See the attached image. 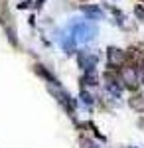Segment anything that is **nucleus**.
I'll use <instances>...</instances> for the list:
<instances>
[{
  "label": "nucleus",
  "mask_w": 144,
  "mask_h": 148,
  "mask_svg": "<svg viewBox=\"0 0 144 148\" xmlns=\"http://www.w3.org/2000/svg\"><path fill=\"white\" fill-rule=\"evenodd\" d=\"M69 34L73 38L75 46H85V44H91L97 34H99V28L93 20H81V22H71L69 26Z\"/></svg>",
  "instance_id": "obj_1"
},
{
  "label": "nucleus",
  "mask_w": 144,
  "mask_h": 148,
  "mask_svg": "<svg viewBox=\"0 0 144 148\" xmlns=\"http://www.w3.org/2000/svg\"><path fill=\"white\" fill-rule=\"evenodd\" d=\"M126 51H122L121 47H109L107 49V61H109V67L112 69H121L126 63Z\"/></svg>",
  "instance_id": "obj_4"
},
{
  "label": "nucleus",
  "mask_w": 144,
  "mask_h": 148,
  "mask_svg": "<svg viewBox=\"0 0 144 148\" xmlns=\"http://www.w3.org/2000/svg\"><path fill=\"white\" fill-rule=\"evenodd\" d=\"M61 47H63V51H67V53L75 51V42H73V38H71V34H69V32L61 38Z\"/></svg>",
  "instance_id": "obj_8"
},
{
  "label": "nucleus",
  "mask_w": 144,
  "mask_h": 148,
  "mask_svg": "<svg viewBox=\"0 0 144 148\" xmlns=\"http://www.w3.org/2000/svg\"><path fill=\"white\" fill-rule=\"evenodd\" d=\"M105 85H107V89L115 95V97H119L121 95V91H122V83H121V79H117L115 75H111V73H107L105 75Z\"/></svg>",
  "instance_id": "obj_6"
},
{
  "label": "nucleus",
  "mask_w": 144,
  "mask_h": 148,
  "mask_svg": "<svg viewBox=\"0 0 144 148\" xmlns=\"http://www.w3.org/2000/svg\"><path fill=\"white\" fill-rule=\"evenodd\" d=\"M81 148H99L93 140H87V138H81Z\"/></svg>",
  "instance_id": "obj_11"
},
{
  "label": "nucleus",
  "mask_w": 144,
  "mask_h": 148,
  "mask_svg": "<svg viewBox=\"0 0 144 148\" xmlns=\"http://www.w3.org/2000/svg\"><path fill=\"white\" fill-rule=\"evenodd\" d=\"M79 97H81V101L85 103V105H87V107H91V105H93V103H95V99H93V95H91V93H87V89H83V91H81V95H79Z\"/></svg>",
  "instance_id": "obj_10"
},
{
  "label": "nucleus",
  "mask_w": 144,
  "mask_h": 148,
  "mask_svg": "<svg viewBox=\"0 0 144 148\" xmlns=\"http://www.w3.org/2000/svg\"><path fill=\"white\" fill-rule=\"evenodd\" d=\"M134 14H136V18H138V20H142V22H144V8L140 6V4L134 8Z\"/></svg>",
  "instance_id": "obj_13"
},
{
  "label": "nucleus",
  "mask_w": 144,
  "mask_h": 148,
  "mask_svg": "<svg viewBox=\"0 0 144 148\" xmlns=\"http://www.w3.org/2000/svg\"><path fill=\"white\" fill-rule=\"evenodd\" d=\"M83 12L89 16V20H95V18H97V20H103V18H105L103 10H101V8H97V6H85V8H83Z\"/></svg>",
  "instance_id": "obj_7"
},
{
  "label": "nucleus",
  "mask_w": 144,
  "mask_h": 148,
  "mask_svg": "<svg viewBox=\"0 0 144 148\" xmlns=\"http://www.w3.org/2000/svg\"><path fill=\"white\" fill-rule=\"evenodd\" d=\"M126 148H132V146H126Z\"/></svg>",
  "instance_id": "obj_14"
},
{
  "label": "nucleus",
  "mask_w": 144,
  "mask_h": 148,
  "mask_svg": "<svg viewBox=\"0 0 144 148\" xmlns=\"http://www.w3.org/2000/svg\"><path fill=\"white\" fill-rule=\"evenodd\" d=\"M83 85H85V87H95V85H97V73H95V69L85 71V75H83Z\"/></svg>",
  "instance_id": "obj_9"
},
{
  "label": "nucleus",
  "mask_w": 144,
  "mask_h": 148,
  "mask_svg": "<svg viewBox=\"0 0 144 148\" xmlns=\"http://www.w3.org/2000/svg\"><path fill=\"white\" fill-rule=\"evenodd\" d=\"M97 61H99V56H97L95 51H91V49H83V51H79V56H77V63L83 71L95 69Z\"/></svg>",
  "instance_id": "obj_5"
},
{
  "label": "nucleus",
  "mask_w": 144,
  "mask_h": 148,
  "mask_svg": "<svg viewBox=\"0 0 144 148\" xmlns=\"http://www.w3.org/2000/svg\"><path fill=\"white\" fill-rule=\"evenodd\" d=\"M121 83L122 87H126V89H138V85H140V79H138V71L136 67H121Z\"/></svg>",
  "instance_id": "obj_3"
},
{
  "label": "nucleus",
  "mask_w": 144,
  "mask_h": 148,
  "mask_svg": "<svg viewBox=\"0 0 144 148\" xmlns=\"http://www.w3.org/2000/svg\"><path fill=\"white\" fill-rule=\"evenodd\" d=\"M136 71H138V79H140V83L144 85V61H140V63H138Z\"/></svg>",
  "instance_id": "obj_12"
},
{
  "label": "nucleus",
  "mask_w": 144,
  "mask_h": 148,
  "mask_svg": "<svg viewBox=\"0 0 144 148\" xmlns=\"http://www.w3.org/2000/svg\"><path fill=\"white\" fill-rule=\"evenodd\" d=\"M38 71H40L42 75H45V77L49 79V83H47V91L51 93V97H53V99H56L59 105H63V107H67V109H73V99L69 97V93H67V91L63 89V87H61V85H59V83H57L56 79H51V75H49V73H45L42 67L38 69Z\"/></svg>",
  "instance_id": "obj_2"
}]
</instances>
